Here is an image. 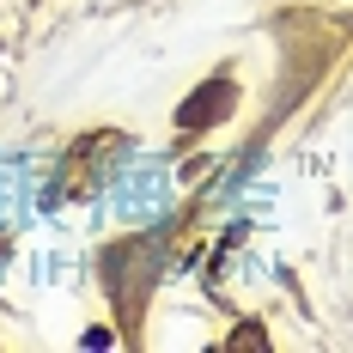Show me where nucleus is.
I'll list each match as a JSON object with an SVG mask.
<instances>
[{
  "label": "nucleus",
  "instance_id": "1",
  "mask_svg": "<svg viewBox=\"0 0 353 353\" xmlns=\"http://www.w3.org/2000/svg\"><path fill=\"white\" fill-rule=\"evenodd\" d=\"M225 104H232V85H225V79H213L208 92H195L189 104L176 110V122H183V128H201V122H219L213 110H225Z\"/></svg>",
  "mask_w": 353,
  "mask_h": 353
}]
</instances>
